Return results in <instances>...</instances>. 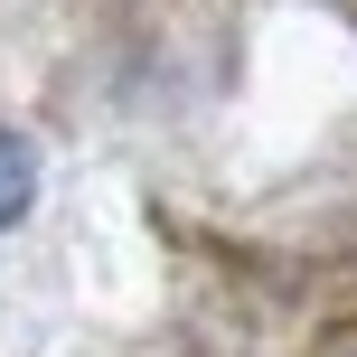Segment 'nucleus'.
I'll return each mask as SVG.
<instances>
[{"label": "nucleus", "instance_id": "obj_1", "mask_svg": "<svg viewBox=\"0 0 357 357\" xmlns=\"http://www.w3.org/2000/svg\"><path fill=\"white\" fill-rule=\"evenodd\" d=\"M19 216H29V151L0 132V235H10Z\"/></svg>", "mask_w": 357, "mask_h": 357}]
</instances>
